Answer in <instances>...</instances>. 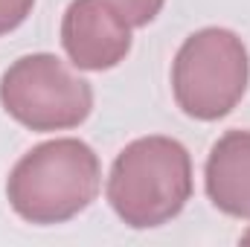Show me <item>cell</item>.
I'll return each instance as SVG.
<instances>
[{"instance_id":"1","label":"cell","mask_w":250,"mask_h":247,"mask_svg":"<svg viewBox=\"0 0 250 247\" xmlns=\"http://www.w3.org/2000/svg\"><path fill=\"white\" fill-rule=\"evenodd\" d=\"M102 186V166L96 151L76 140L62 137L26 151L9 181V206L29 224H64L84 212Z\"/></svg>"},{"instance_id":"2","label":"cell","mask_w":250,"mask_h":247,"mask_svg":"<svg viewBox=\"0 0 250 247\" xmlns=\"http://www.w3.org/2000/svg\"><path fill=\"white\" fill-rule=\"evenodd\" d=\"M105 192L128 227H163L192 198L189 151L172 137H140L117 154Z\"/></svg>"},{"instance_id":"3","label":"cell","mask_w":250,"mask_h":247,"mask_svg":"<svg viewBox=\"0 0 250 247\" xmlns=\"http://www.w3.org/2000/svg\"><path fill=\"white\" fill-rule=\"evenodd\" d=\"M250 59L242 38L221 26L189 35L172 64V93L178 108L201 123L227 117L245 96Z\"/></svg>"},{"instance_id":"4","label":"cell","mask_w":250,"mask_h":247,"mask_svg":"<svg viewBox=\"0 0 250 247\" xmlns=\"http://www.w3.org/2000/svg\"><path fill=\"white\" fill-rule=\"evenodd\" d=\"M0 105L29 131H67L90 117L93 90L62 59L32 53L12 62L3 73Z\"/></svg>"},{"instance_id":"5","label":"cell","mask_w":250,"mask_h":247,"mask_svg":"<svg viewBox=\"0 0 250 247\" xmlns=\"http://www.w3.org/2000/svg\"><path fill=\"white\" fill-rule=\"evenodd\" d=\"M62 44L79 70H111L131 53V23L108 0H73L62 21Z\"/></svg>"},{"instance_id":"6","label":"cell","mask_w":250,"mask_h":247,"mask_svg":"<svg viewBox=\"0 0 250 247\" xmlns=\"http://www.w3.org/2000/svg\"><path fill=\"white\" fill-rule=\"evenodd\" d=\"M204 186L215 209L250 218V131H227L207 157Z\"/></svg>"},{"instance_id":"7","label":"cell","mask_w":250,"mask_h":247,"mask_svg":"<svg viewBox=\"0 0 250 247\" xmlns=\"http://www.w3.org/2000/svg\"><path fill=\"white\" fill-rule=\"evenodd\" d=\"M108 3L123 15L131 26H148L160 15L166 0H108Z\"/></svg>"},{"instance_id":"8","label":"cell","mask_w":250,"mask_h":247,"mask_svg":"<svg viewBox=\"0 0 250 247\" xmlns=\"http://www.w3.org/2000/svg\"><path fill=\"white\" fill-rule=\"evenodd\" d=\"M35 0H0V35L18 29L32 12Z\"/></svg>"},{"instance_id":"9","label":"cell","mask_w":250,"mask_h":247,"mask_svg":"<svg viewBox=\"0 0 250 247\" xmlns=\"http://www.w3.org/2000/svg\"><path fill=\"white\" fill-rule=\"evenodd\" d=\"M242 242H248V245H250V230L245 233V236H242Z\"/></svg>"}]
</instances>
